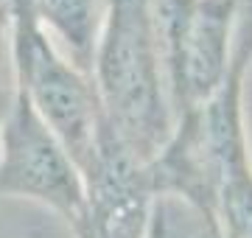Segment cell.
I'll use <instances>...</instances> for the list:
<instances>
[{"label": "cell", "instance_id": "6da1fadb", "mask_svg": "<svg viewBox=\"0 0 252 238\" xmlns=\"http://www.w3.org/2000/svg\"><path fill=\"white\" fill-rule=\"evenodd\" d=\"M90 79L109 135L149 165L174 132L152 0H109Z\"/></svg>", "mask_w": 252, "mask_h": 238}, {"label": "cell", "instance_id": "7a4b0ae2", "mask_svg": "<svg viewBox=\"0 0 252 238\" xmlns=\"http://www.w3.org/2000/svg\"><path fill=\"white\" fill-rule=\"evenodd\" d=\"M11 54L17 84L84 179L95 163L104 126L98 95L90 76L67 62L48 37L36 20L34 0H11Z\"/></svg>", "mask_w": 252, "mask_h": 238}, {"label": "cell", "instance_id": "3957f363", "mask_svg": "<svg viewBox=\"0 0 252 238\" xmlns=\"http://www.w3.org/2000/svg\"><path fill=\"white\" fill-rule=\"evenodd\" d=\"M152 14L177 123L227 82L233 0H152Z\"/></svg>", "mask_w": 252, "mask_h": 238}, {"label": "cell", "instance_id": "277c9868", "mask_svg": "<svg viewBox=\"0 0 252 238\" xmlns=\"http://www.w3.org/2000/svg\"><path fill=\"white\" fill-rule=\"evenodd\" d=\"M0 196L39 202L70 230L87 221V185L20 84L0 126Z\"/></svg>", "mask_w": 252, "mask_h": 238}, {"label": "cell", "instance_id": "5b68a950", "mask_svg": "<svg viewBox=\"0 0 252 238\" xmlns=\"http://www.w3.org/2000/svg\"><path fill=\"white\" fill-rule=\"evenodd\" d=\"M241 92L244 76L227 73L221 90L199 107L216 160V221L227 238H252V157Z\"/></svg>", "mask_w": 252, "mask_h": 238}, {"label": "cell", "instance_id": "8992f818", "mask_svg": "<svg viewBox=\"0 0 252 238\" xmlns=\"http://www.w3.org/2000/svg\"><path fill=\"white\" fill-rule=\"evenodd\" d=\"M34 9L64 59L90 76L109 0H34Z\"/></svg>", "mask_w": 252, "mask_h": 238}, {"label": "cell", "instance_id": "52a82bcc", "mask_svg": "<svg viewBox=\"0 0 252 238\" xmlns=\"http://www.w3.org/2000/svg\"><path fill=\"white\" fill-rule=\"evenodd\" d=\"M157 210L162 221V238H227L213 216L196 210L177 196H157Z\"/></svg>", "mask_w": 252, "mask_h": 238}, {"label": "cell", "instance_id": "ba28073f", "mask_svg": "<svg viewBox=\"0 0 252 238\" xmlns=\"http://www.w3.org/2000/svg\"><path fill=\"white\" fill-rule=\"evenodd\" d=\"M17 90V76H14V54H11V11L0 9V126L11 110Z\"/></svg>", "mask_w": 252, "mask_h": 238}, {"label": "cell", "instance_id": "9c48e42d", "mask_svg": "<svg viewBox=\"0 0 252 238\" xmlns=\"http://www.w3.org/2000/svg\"><path fill=\"white\" fill-rule=\"evenodd\" d=\"M146 238H162V221H160V210H157V202L152 205V216H149Z\"/></svg>", "mask_w": 252, "mask_h": 238}, {"label": "cell", "instance_id": "30bf717a", "mask_svg": "<svg viewBox=\"0 0 252 238\" xmlns=\"http://www.w3.org/2000/svg\"><path fill=\"white\" fill-rule=\"evenodd\" d=\"M73 233H76V238H93V230H90V224H87V221H84L79 230H73Z\"/></svg>", "mask_w": 252, "mask_h": 238}]
</instances>
